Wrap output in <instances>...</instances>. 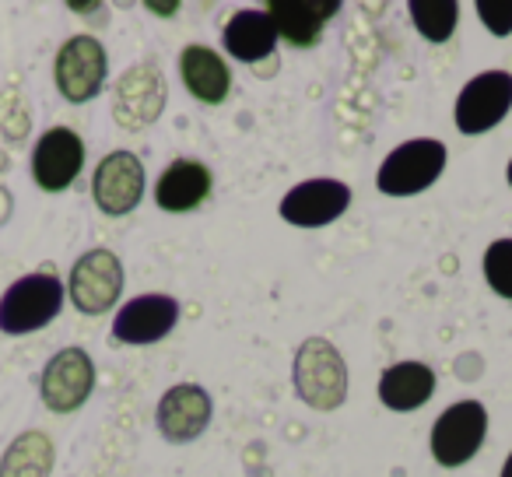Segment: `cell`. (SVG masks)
Listing matches in <instances>:
<instances>
[{
	"label": "cell",
	"mask_w": 512,
	"mask_h": 477,
	"mask_svg": "<svg viewBox=\"0 0 512 477\" xmlns=\"http://www.w3.org/2000/svg\"><path fill=\"white\" fill-rule=\"evenodd\" d=\"M292 383L299 400L313 407V411H337L348 400L351 379L341 351L327 337H309V341H302L299 355H295Z\"/></svg>",
	"instance_id": "1"
},
{
	"label": "cell",
	"mask_w": 512,
	"mask_h": 477,
	"mask_svg": "<svg viewBox=\"0 0 512 477\" xmlns=\"http://www.w3.org/2000/svg\"><path fill=\"white\" fill-rule=\"evenodd\" d=\"M60 309H64V285L57 274H29L0 295V330L11 337L32 334L57 320Z\"/></svg>",
	"instance_id": "2"
},
{
	"label": "cell",
	"mask_w": 512,
	"mask_h": 477,
	"mask_svg": "<svg viewBox=\"0 0 512 477\" xmlns=\"http://www.w3.org/2000/svg\"><path fill=\"white\" fill-rule=\"evenodd\" d=\"M442 169H446V144L432 141V137H418V141H404L386 155L376 186L386 197H414V193L428 190L442 176Z\"/></svg>",
	"instance_id": "3"
},
{
	"label": "cell",
	"mask_w": 512,
	"mask_h": 477,
	"mask_svg": "<svg viewBox=\"0 0 512 477\" xmlns=\"http://www.w3.org/2000/svg\"><path fill=\"white\" fill-rule=\"evenodd\" d=\"M488 432V411L481 400H460L449 404L432 425V456L439 467H463L474 460Z\"/></svg>",
	"instance_id": "4"
},
{
	"label": "cell",
	"mask_w": 512,
	"mask_h": 477,
	"mask_svg": "<svg viewBox=\"0 0 512 477\" xmlns=\"http://www.w3.org/2000/svg\"><path fill=\"white\" fill-rule=\"evenodd\" d=\"M512 109V74L509 71H484L474 81L463 85V92L456 95L453 120L460 127V134L477 137L488 134L491 127L509 116Z\"/></svg>",
	"instance_id": "5"
},
{
	"label": "cell",
	"mask_w": 512,
	"mask_h": 477,
	"mask_svg": "<svg viewBox=\"0 0 512 477\" xmlns=\"http://www.w3.org/2000/svg\"><path fill=\"white\" fill-rule=\"evenodd\" d=\"M106 50L95 36H71L57 53V64H53V78H57V92L67 102L81 106V102H92L95 95L106 85Z\"/></svg>",
	"instance_id": "6"
},
{
	"label": "cell",
	"mask_w": 512,
	"mask_h": 477,
	"mask_svg": "<svg viewBox=\"0 0 512 477\" xmlns=\"http://www.w3.org/2000/svg\"><path fill=\"white\" fill-rule=\"evenodd\" d=\"M74 309L85 316H99L116 306L123 295V264L116 253L92 250L71 267V285H67Z\"/></svg>",
	"instance_id": "7"
},
{
	"label": "cell",
	"mask_w": 512,
	"mask_h": 477,
	"mask_svg": "<svg viewBox=\"0 0 512 477\" xmlns=\"http://www.w3.org/2000/svg\"><path fill=\"white\" fill-rule=\"evenodd\" d=\"M95 390V362L85 348H64L46 362L39 393L53 414H71L92 397Z\"/></svg>",
	"instance_id": "8"
},
{
	"label": "cell",
	"mask_w": 512,
	"mask_h": 477,
	"mask_svg": "<svg viewBox=\"0 0 512 477\" xmlns=\"http://www.w3.org/2000/svg\"><path fill=\"white\" fill-rule=\"evenodd\" d=\"M92 197L102 214L123 218L144 197V165L134 151H109L92 179Z\"/></svg>",
	"instance_id": "9"
},
{
	"label": "cell",
	"mask_w": 512,
	"mask_h": 477,
	"mask_svg": "<svg viewBox=\"0 0 512 477\" xmlns=\"http://www.w3.org/2000/svg\"><path fill=\"white\" fill-rule=\"evenodd\" d=\"M351 207V186L341 179H306L281 200V218L295 228H323Z\"/></svg>",
	"instance_id": "10"
},
{
	"label": "cell",
	"mask_w": 512,
	"mask_h": 477,
	"mask_svg": "<svg viewBox=\"0 0 512 477\" xmlns=\"http://www.w3.org/2000/svg\"><path fill=\"white\" fill-rule=\"evenodd\" d=\"M165 109V81L155 64H134L116 81L113 116L123 130H144Z\"/></svg>",
	"instance_id": "11"
},
{
	"label": "cell",
	"mask_w": 512,
	"mask_h": 477,
	"mask_svg": "<svg viewBox=\"0 0 512 477\" xmlns=\"http://www.w3.org/2000/svg\"><path fill=\"white\" fill-rule=\"evenodd\" d=\"M85 169V141L71 127H53L39 137L32 151V179L39 190L60 193L74 183Z\"/></svg>",
	"instance_id": "12"
},
{
	"label": "cell",
	"mask_w": 512,
	"mask_h": 477,
	"mask_svg": "<svg viewBox=\"0 0 512 477\" xmlns=\"http://www.w3.org/2000/svg\"><path fill=\"white\" fill-rule=\"evenodd\" d=\"M176 323H179V302L172 295L162 292L137 295V299H130L116 313L113 337L120 344H155L162 337H169Z\"/></svg>",
	"instance_id": "13"
},
{
	"label": "cell",
	"mask_w": 512,
	"mask_h": 477,
	"mask_svg": "<svg viewBox=\"0 0 512 477\" xmlns=\"http://www.w3.org/2000/svg\"><path fill=\"white\" fill-rule=\"evenodd\" d=\"M211 397L204 386L197 383H179L172 390H165V397L158 400V432L169 442H193L204 435V428L211 425Z\"/></svg>",
	"instance_id": "14"
},
{
	"label": "cell",
	"mask_w": 512,
	"mask_h": 477,
	"mask_svg": "<svg viewBox=\"0 0 512 477\" xmlns=\"http://www.w3.org/2000/svg\"><path fill=\"white\" fill-rule=\"evenodd\" d=\"M337 11H341L337 0H271L267 4L278 39H285L295 50H313Z\"/></svg>",
	"instance_id": "15"
},
{
	"label": "cell",
	"mask_w": 512,
	"mask_h": 477,
	"mask_svg": "<svg viewBox=\"0 0 512 477\" xmlns=\"http://www.w3.org/2000/svg\"><path fill=\"white\" fill-rule=\"evenodd\" d=\"M211 169L193 158H176L155 183V204L169 214H186L211 197Z\"/></svg>",
	"instance_id": "16"
},
{
	"label": "cell",
	"mask_w": 512,
	"mask_h": 477,
	"mask_svg": "<svg viewBox=\"0 0 512 477\" xmlns=\"http://www.w3.org/2000/svg\"><path fill=\"white\" fill-rule=\"evenodd\" d=\"M179 74H183L186 92L204 106H221L232 92V74L228 64L211 50V46H186L179 53Z\"/></svg>",
	"instance_id": "17"
},
{
	"label": "cell",
	"mask_w": 512,
	"mask_h": 477,
	"mask_svg": "<svg viewBox=\"0 0 512 477\" xmlns=\"http://www.w3.org/2000/svg\"><path fill=\"white\" fill-rule=\"evenodd\" d=\"M221 46L228 50V57H235L239 64H256L274 53L278 46V29H274L271 15L267 11H235L232 18L221 29Z\"/></svg>",
	"instance_id": "18"
},
{
	"label": "cell",
	"mask_w": 512,
	"mask_h": 477,
	"mask_svg": "<svg viewBox=\"0 0 512 477\" xmlns=\"http://www.w3.org/2000/svg\"><path fill=\"white\" fill-rule=\"evenodd\" d=\"M435 372L425 362H397L379 376V400L390 411H418L421 404H428L435 393Z\"/></svg>",
	"instance_id": "19"
},
{
	"label": "cell",
	"mask_w": 512,
	"mask_h": 477,
	"mask_svg": "<svg viewBox=\"0 0 512 477\" xmlns=\"http://www.w3.org/2000/svg\"><path fill=\"white\" fill-rule=\"evenodd\" d=\"M57 449L46 432H22L0 460V477H50Z\"/></svg>",
	"instance_id": "20"
},
{
	"label": "cell",
	"mask_w": 512,
	"mask_h": 477,
	"mask_svg": "<svg viewBox=\"0 0 512 477\" xmlns=\"http://www.w3.org/2000/svg\"><path fill=\"white\" fill-rule=\"evenodd\" d=\"M407 15H411L414 29L421 32V39H428V43H446L456 32L460 8H456L453 0H411V4H407Z\"/></svg>",
	"instance_id": "21"
},
{
	"label": "cell",
	"mask_w": 512,
	"mask_h": 477,
	"mask_svg": "<svg viewBox=\"0 0 512 477\" xmlns=\"http://www.w3.org/2000/svg\"><path fill=\"white\" fill-rule=\"evenodd\" d=\"M484 281L498 299L512 302V239H495L484 253Z\"/></svg>",
	"instance_id": "22"
},
{
	"label": "cell",
	"mask_w": 512,
	"mask_h": 477,
	"mask_svg": "<svg viewBox=\"0 0 512 477\" xmlns=\"http://www.w3.org/2000/svg\"><path fill=\"white\" fill-rule=\"evenodd\" d=\"M477 15L491 36H509L512 32V0H477Z\"/></svg>",
	"instance_id": "23"
},
{
	"label": "cell",
	"mask_w": 512,
	"mask_h": 477,
	"mask_svg": "<svg viewBox=\"0 0 512 477\" xmlns=\"http://www.w3.org/2000/svg\"><path fill=\"white\" fill-rule=\"evenodd\" d=\"M148 8L155 11V15H176L179 4H148Z\"/></svg>",
	"instance_id": "24"
},
{
	"label": "cell",
	"mask_w": 512,
	"mask_h": 477,
	"mask_svg": "<svg viewBox=\"0 0 512 477\" xmlns=\"http://www.w3.org/2000/svg\"><path fill=\"white\" fill-rule=\"evenodd\" d=\"M502 477H512V453L505 456V463H502Z\"/></svg>",
	"instance_id": "25"
},
{
	"label": "cell",
	"mask_w": 512,
	"mask_h": 477,
	"mask_svg": "<svg viewBox=\"0 0 512 477\" xmlns=\"http://www.w3.org/2000/svg\"><path fill=\"white\" fill-rule=\"evenodd\" d=\"M505 176H509V186H512V162H509V169H505Z\"/></svg>",
	"instance_id": "26"
}]
</instances>
